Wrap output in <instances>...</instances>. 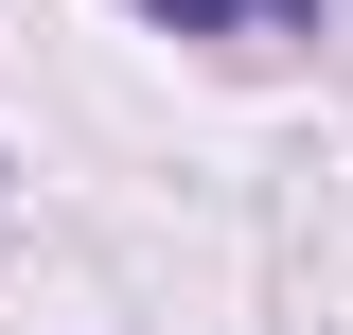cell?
Segmentation results:
<instances>
[{
	"label": "cell",
	"mask_w": 353,
	"mask_h": 335,
	"mask_svg": "<svg viewBox=\"0 0 353 335\" xmlns=\"http://www.w3.org/2000/svg\"><path fill=\"white\" fill-rule=\"evenodd\" d=\"M159 36H212V53H283V36H318V0H141Z\"/></svg>",
	"instance_id": "1"
}]
</instances>
